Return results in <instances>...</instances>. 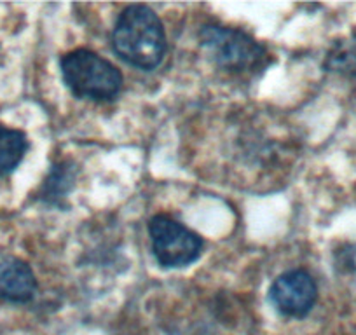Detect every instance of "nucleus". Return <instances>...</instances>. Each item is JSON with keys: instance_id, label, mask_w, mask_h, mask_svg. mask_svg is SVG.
Masks as SVG:
<instances>
[{"instance_id": "nucleus-1", "label": "nucleus", "mask_w": 356, "mask_h": 335, "mask_svg": "<svg viewBox=\"0 0 356 335\" xmlns=\"http://www.w3.org/2000/svg\"><path fill=\"white\" fill-rule=\"evenodd\" d=\"M115 54L131 67L154 70L166 53V33L159 16L143 4H131L119 15L112 30Z\"/></svg>"}, {"instance_id": "nucleus-2", "label": "nucleus", "mask_w": 356, "mask_h": 335, "mask_svg": "<svg viewBox=\"0 0 356 335\" xmlns=\"http://www.w3.org/2000/svg\"><path fill=\"white\" fill-rule=\"evenodd\" d=\"M60 67L65 84L77 98L108 101L114 100L122 88L119 68L93 51H70L61 56Z\"/></svg>"}, {"instance_id": "nucleus-3", "label": "nucleus", "mask_w": 356, "mask_h": 335, "mask_svg": "<svg viewBox=\"0 0 356 335\" xmlns=\"http://www.w3.org/2000/svg\"><path fill=\"white\" fill-rule=\"evenodd\" d=\"M200 42L217 67L232 74L257 70L267 58L266 47L239 28L207 25L200 30Z\"/></svg>"}, {"instance_id": "nucleus-4", "label": "nucleus", "mask_w": 356, "mask_h": 335, "mask_svg": "<svg viewBox=\"0 0 356 335\" xmlns=\"http://www.w3.org/2000/svg\"><path fill=\"white\" fill-rule=\"evenodd\" d=\"M152 254L164 269L186 268L200 259L204 241L200 234L168 215H156L149 220Z\"/></svg>"}, {"instance_id": "nucleus-5", "label": "nucleus", "mask_w": 356, "mask_h": 335, "mask_svg": "<svg viewBox=\"0 0 356 335\" xmlns=\"http://www.w3.org/2000/svg\"><path fill=\"white\" fill-rule=\"evenodd\" d=\"M269 299L283 316L304 318L318 300L316 281L304 269H290L273 281Z\"/></svg>"}, {"instance_id": "nucleus-6", "label": "nucleus", "mask_w": 356, "mask_h": 335, "mask_svg": "<svg viewBox=\"0 0 356 335\" xmlns=\"http://www.w3.org/2000/svg\"><path fill=\"white\" fill-rule=\"evenodd\" d=\"M37 279L25 261L13 255H0V300L25 304L35 297Z\"/></svg>"}, {"instance_id": "nucleus-7", "label": "nucleus", "mask_w": 356, "mask_h": 335, "mask_svg": "<svg viewBox=\"0 0 356 335\" xmlns=\"http://www.w3.org/2000/svg\"><path fill=\"white\" fill-rule=\"evenodd\" d=\"M29 150V140L23 131L0 126V177L15 172Z\"/></svg>"}, {"instance_id": "nucleus-8", "label": "nucleus", "mask_w": 356, "mask_h": 335, "mask_svg": "<svg viewBox=\"0 0 356 335\" xmlns=\"http://www.w3.org/2000/svg\"><path fill=\"white\" fill-rule=\"evenodd\" d=\"M75 183V168L70 163L54 164L51 168L49 175L44 180L40 187V199L49 204H58L60 206L61 199L72 190Z\"/></svg>"}, {"instance_id": "nucleus-9", "label": "nucleus", "mask_w": 356, "mask_h": 335, "mask_svg": "<svg viewBox=\"0 0 356 335\" xmlns=\"http://www.w3.org/2000/svg\"><path fill=\"white\" fill-rule=\"evenodd\" d=\"M323 67L328 72L356 77V32L332 44Z\"/></svg>"}, {"instance_id": "nucleus-10", "label": "nucleus", "mask_w": 356, "mask_h": 335, "mask_svg": "<svg viewBox=\"0 0 356 335\" xmlns=\"http://www.w3.org/2000/svg\"><path fill=\"white\" fill-rule=\"evenodd\" d=\"M334 261L339 271L356 275V243L339 248L334 254Z\"/></svg>"}]
</instances>
